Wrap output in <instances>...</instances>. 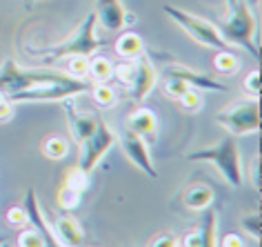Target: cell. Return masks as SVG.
Masks as SVG:
<instances>
[{
	"label": "cell",
	"instance_id": "cell-25",
	"mask_svg": "<svg viewBox=\"0 0 262 247\" xmlns=\"http://www.w3.org/2000/svg\"><path fill=\"white\" fill-rule=\"evenodd\" d=\"M178 102H180V107L185 109V112H200L202 109V105H205V100H202V94H200V89H195V87H191L189 92H185L178 98Z\"/></svg>",
	"mask_w": 262,
	"mask_h": 247
},
{
	"label": "cell",
	"instance_id": "cell-7",
	"mask_svg": "<svg viewBox=\"0 0 262 247\" xmlns=\"http://www.w3.org/2000/svg\"><path fill=\"white\" fill-rule=\"evenodd\" d=\"M116 145V134L111 129L104 118L98 116V125H96V132L89 136L87 140L80 142V160H78V170L84 172V174H91L98 167V162L102 160V156L109 152L111 147Z\"/></svg>",
	"mask_w": 262,
	"mask_h": 247
},
{
	"label": "cell",
	"instance_id": "cell-30",
	"mask_svg": "<svg viewBox=\"0 0 262 247\" xmlns=\"http://www.w3.org/2000/svg\"><path fill=\"white\" fill-rule=\"evenodd\" d=\"M18 247H45V240L38 230H25L18 236Z\"/></svg>",
	"mask_w": 262,
	"mask_h": 247
},
{
	"label": "cell",
	"instance_id": "cell-33",
	"mask_svg": "<svg viewBox=\"0 0 262 247\" xmlns=\"http://www.w3.org/2000/svg\"><path fill=\"white\" fill-rule=\"evenodd\" d=\"M151 247H180V240H178V236H173V234H160L151 243Z\"/></svg>",
	"mask_w": 262,
	"mask_h": 247
},
{
	"label": "cell",
	"instance_id": "cell-17",
	"mask_svg": "<svg viewBox=\"0 0 262 247\" xmlns=\"http://www.w3.org/2000/svg\"><path fill=\"white\" fill-rule=\"evenodd\" d=\"M215 198V194L211 187L207 185H193L191 190L185 194V205L189 207L191 212H202V210H209Z\"/></svg>",
	"mask_w": 262,
	"mask_h": 247
},
{
	"label": "cell",
	"instance_id": "cell-8",
	"mask_svg": "<svg viewBox=\"0 0 262 247\" xmlns=\"http://www.w3.org/2000/svg\"><path fill=\"white\" fill-rule=\"evenodd\" d=\"M120 145L124 149V154H127V158L134 162L138 170L145 172L149 178H158V170H156V165L151 162L149 145H147V140L142 138V136L131 132V129H124L122 136H120Z\"/></svg>",
	"mask_w": 262,
	"mask_h": 247
},
{
	"label": "cell",
	"instance_id": "cell-4",
	"mask_svg": "<svg viewBox=\"0 0 262 247\" xmlns=\"http://www.w3.org/2000/svg\"><path fill=\"white\" fill-rule=\"evenodd\" d=\"M187 160L209 162V165H213L215 170L222 174V178L231 187H242V160H240V152H238V142H235L231 134L225 136L218 145L187 154Z\"/></svg>",
	"mask_w": 262,
	"mask_h": 247
},
{
	"label": "cell",
	"instance_id": "cell-1",
	"mask_svg": "<svg viewBox=\"0 0 262 247\" xmlns=\"http://www.w3.org/2000/svg\"><path fill=\"white\" fill-rule=\"evenodd\" d=\"M231 7V16L225 23L215 25L225 43L238 45V47L247 49L255 60H260V43H258V20L253 16V9L247 0H229Z\"/></svg>",
	"mask_w": 262,
	"mask_h": 247
},
{
	"label": "cell",
	"instance_id": "cell-24",
	"mask_svg": "<svg viewBox=\"0 0 262 247\" xmlns=\"http://www.w3.org/2000/svg\"><path fill=\"white\" fill-rule=\"evenodd\" d=\"M80 196H82L80 192H76V190H71V187L62 185L60 190H58L56 200H58V205H60L64 212H71V210H76V207L80 205Z\"/></svg>",
	"mask_w": 262,
	"mask_h": 247
},
{
	"label": "cell",
	"instance_id": "cell-16",
	"mask_svg": "<svg viewBox=\"0 0 262 247\" xmlns=\"http://www.w3.org/2000/svg\"><path fill=\"white\" fill-rule=\"evenodd\" d=\"M116 54L122 58V60H136L138 56L145 54V40L142 36H138L136 31H124V34L116 40Z\"/></svg>",
	"mask_w": 262,
	"mask_h": 247
},
{
	"label": "cell",
	"instance_id": "cell-36",
	"mask_svg": "<svg viewBox=\"0 0 262 247\" xmlns=\"http://www.w3.org/2000/svg\"><path fill=\"white\" fill-rule=\"evenodd\" d=\"M5 243H7V236H0V247H3Z\"/></svg>",
	"mask_w": 262,
	"mask_h": 247
},
{
	"label": "cell",
	"instance_id": "cell-23",
	"mask_svg": "<svg viewBox=\"0 0 262 247\" xmlns=\"http://www.w3.org/2000/svg\"><path fill=\"white\" fill-rule=\"evenodd\" d=\"M134 76H136V60H122L120 58V63L114 65V74H111V78H116L120 85L131 87Z\"/></svg>",
	"mask_w": 262,
	"mask_h": 247
},
{
	"label": "cell",
	"instance_id": "cell-29",
	"mask_svg": "<svg viewBox=\"0 0 262 247\" xmlns=\"http://www.w3.org/2000/svg\"><path fill=\"white\" fill-rule=\"evenodd\" d=\"M242 227H245V232L251 234L253 240H260L262 236V214H251V216H245L242 218Z\"/></svg>",
	"mask_w": 262,
	"mask_h": 247
},
{
	"label": "cell",
	"instance_id": "cell-10",
	"mask_svg": "<svg viewBox=\"0 0 262 247\" xmlns=\"http://www.w3.org/2000/svg\"><path fill=\"white\" fill-rule=\"evenodd\" d=\"M162 76L165 78H182V80H187L189 85L200 89V92L202 89H211V92H229V87L218 83L215 78H209L207 74H202V71L185 67V65H180V63H171L165 71H162Z\"/></svg>",
	"mask_w": 262,
	"mask_h": 247
},
{
	"label": "cell",
	"instance_id": "cell-11",
	"mask_svg": "<svg viewBox=\"0 0 262 247\" xmlns=\"http://www.w3.org/2000/svg\"><path fill=\"white\" fill-rule=\"evenodd\" d=\"M25 212H27V220L31 225H34V230L40 232V236L45 240V247H62L58 243V238L54 236V230H51L49 220L45 218V214L40 210V205H38V196L34 190H27V196H25Z\"/></svg>",
	"mask_w": 262,
	"mask_h": 247
},
{
	"label": "cell",
	"instance_id": "cell-22",
	"mask_svg": "<svg viewBox=\"0 0 262 247\" xmlns=\"http://www.w3.org/2000/svg\"><path fill=\"white\" fill-rule=\"evenodd\" d=\"M91 98H94V102L98 107H114L118 96H116V89L109 85V83H96V85H91Z\"/></svg>",
	"mask_w": 262,
	"mask_h": 247
},
{
	"label": "cell",
	"instance_id": "cell-15",
	"mask_svg": "<svg viewBox=\"0 0 262 247\" xmlns=\"http://www.w3.org/2000/svg\"><path fill=\"white\" fill-rule=\"evenodd\" d=\"M67 118H69V129L74 134V138L78 142L87 140L91 134L96 132V125H98V116H91V114H78L74 107L67 105Z\"/></svg>",
	"mask_w": 262,
	"mask_h": 247
},
{
	"label": "cell",
	"instance_id": "cell-3",
	"mask_svg": "<svg viewBox=\"0 0 262 247\" xmlns=\"http://www.w3.org/2000/svg\"><path fill=\"white\" fill-rule=\"evenodd\" d=\"M96 11H89L82 18L80 27L76 29V34L67 38V40L58 43V45H49V47H38V49H29L31 54L38 56H49L58 60V58H71V56H94L98 49L104 47V40L96 36Z\"/></svg>",
	"mask_w": 262,
	"mask_h": 247
},
{
	"label": "cell",
	"instance_id": "cell-9",
	"mask_svg": "<svg viewBox=\"0 0 262 247\" xmlns=\"http://www.w3.org/2000/svg\"><path fill=\"white\" fill-rule=\"evenodd\" d=\"M156 83H158V69L154 67L151 58L147 54H142L136 58V76L134 83L129 87V98L136 102H142L149 98V94L154 92Z\"/></svg>",
	"mask_w": 262,
	"mask_h": 247
},
{
	"label": "cell",
	"instance_id": "cell-27",
	"mask_svg": "<svg viewBox=\"0 0 262 247\" xmlns=\"http://www.w3.org/2000/svg\"><path fill=\"white\" fill-rule=\"evenodd\" d=\"M64 185L82 194L89 187V174H84V172L78 170V167H74V170L67 174V183H64Z\"/></svg>",
	"mask_w": 262,
	"mask_h": 247
},
{
	"label": "cell",
	"instance_id": "cell-31",
	"mask_svg": "<svg viewBox=\"0 0 262 247\" xmlns=\"http://www.w3.org/2000/svg\"><path fill=\"white\" fill-rule=\"evenodd\" d=\"M5 216H7V223H9L11 227H25V225L29 223V220H27V212H25L23 205H20V207H18V205L9 207Z\"/></svg>",
	"mask_w": 262,
	"mask_h": 247
},
{
	"label": "cell",
	"instance_id": "cell-35",
	"mask_svg": "<svg viewBox=\"0 0 262 247\" xmlns=\"http://www.w3.org/2000/svg\"><path fill=\"white\" fill-rule=\"evenodd\" d=\"M180 247H202V236H200V230H193L185 234V238L180 240Z\"/></svg>",
	"mask_w": 262,
	"mask_h": 247
},
{
	"label": "cell",
	"instance_id": "cell-26",
	"mask_svg": "<svg viewBox=\"0 0 262 247\" xmlns=\"http://www.w3.org/2000/svg\"><path fill=\"white\" fill-rule=\"evenodd\" d=\"M69 76L78 80H87L89 76V58L87 56H71L69 58Z\"/></svg>",
	"mask_w": 262,
	"mask_h": 247
},
{
	"label": "cell",
	"instance_id": "cell-37",
	"mask_svg": "<svg viewBox=\"0 0 262 247\" xmlns=\"http://www.w3.org/2000/svg\"><path fill=\"white\" fill-rule=\"evenodd\" d=\"M29 3H34V0H29Z\"/></svg>",
	"mask_w": 262,
	"mask_h": 247
},
{
	"label": "cell",
	"instance_id": "cell-18",
	"mask_svg": "<svg viewBox=\"0 0 262 247\" xmlns=\"http://www.w3.org/2000/svg\"><path fill=\"white\" fill-rule=\"evenodd\" d=\"M213 67L222 76H233L240 69V58L235 56V51H231V47L218 49V54L213 56Z\"/></svg>",
	"mask_w": 262,
	"mask_h": 247
},
{
	"label": "cell",
	"instance_id": "cell-13",
	"mask_svg": "<svg viewBox=\"0 0 262 247\" xmlns=\"http://www.w3.org/2000/svg\"><path fill=\"white\" fill-rule=\"evenodd\" d=\"M96 23L107 31H120L127 25V9L120 0H96Z\"/></svg>",
	"mask_w": 262,
	"mask_h": 247
},
{
	"label": "cell",
	"instance_id": "cell-12",
	"mask_svg": "<svg viewBox=\"0 0 262 247\" xmlns=\"http://www.w3.org/2000/svg\"><path fill=\"white\" fill-rule=\"evenodd\" d=\"M51 230L56 234L54 236L58 238V243L62 247H84L87 245V234L82 232L80 223L71 216H56L49 220Z\"/></svg>",
	"mask_w": 262,
	"mask_h": 247
},
{
	"label": "cell",
	"instance_id": "cell-19",
	"mask_svg": "<svg viewBox=\"0 0 262 247\" xmlns=\"http://www.w3.org/2000/svg\"><path fill=\"white\" fill-rule=\"evenodd\" d=\"M111 74H114V63L104 56L89 58V76L94 83H109Z\"/></svg>",
	"mask_w": 262,
	"mask_h": 247
},
{
	"label": "cell",
	"instance_id": "cell-28",
	"mask_svg": "<svg viewBox=\"0 0 262 247\" xmlns=\"http://www.w3.org/2000/svg\"><path fill=\"white\" fill-rule=\"evenodd\" d=\"M189 89H191V85H189L187 80H182V78H167V83H165V92L169 98H173V100H178Z\"/></svg>",
	"mask_w": 262,
	"mask_h": 247
},
{
	"label": "cell",
	"instance_id": "cell-32",
	"mask_svg": "<svg viewBox=\"0 0 262 247\" xmlns=\"http://www.w3.org/2000/svg\"><path fill=\"white\" fill-rule=\"evenodd\" d=\"M245 89H247V94H251V98H255V100L260 98V71L258 69H253L251 74L245 78Z\"/></svg>",
	"mask_w": 262,
	"mask_h": 247
},
{
	"label": "cell",
	"instance_id": "cell-5",
	"mask_svg": "<svg viewBox=\"0 0 262 247\" xmlns=\"http://www.w3.org/2000/svg\"><path fill=\"white\" fill-rule=\"evenodd\" d=\"M162 11H165V14L171 18L178 27L185 29L195 43L205 45V47H209V49H215V51L229 47V45L225 43V38L220 36L218 27L211 25V23H207L205 18L195 16V14H191V11H187V9L173 7V5H165V9Z\"/></svg>",
	"mask_w": 262,
	"mask_h": 247
},
{
	"label": "cell",
	"instance_id": "cell-14",
	"mask_svg": "<svg viewBox=\"0 0 262 247\" xmlns=\"http://www.w3.org/2000/svg\"><path fill=\"white\" fill-rule=\"evenodd\" d=\"M127 129L136 132L138 136H142V138H156V132H158V116L147 107H138L136 112L129 114Z\"/></svg>",
	"mask_w": 262,
	"mask_h": 247
},
{
	"label": "cell",
	"instance_id": "cell-2",
	"mask_svg": "<svg viewBox=\"0 0 262 247\" xmlns=\"http://www.w3.org/2000/svg\"><path fill=\"white\" fill-rule=\"evenodd\" d=\"M67 78L69 74H62V71L56 69H25L14 58H7L0 67V94L9 98L18 92H27V89L42 85H54V83L67 80Z\"/></svg>",
	"mask_w": 262,
	"mask_h": 247
},
{
	"label": "cell",
	"instance_id": "cell-34",
	"mask_svg": "<svg viewBox=\"0 0 262 247\" xmlns=\"http://www.w3.org/2000/svg\"><path fill=\"white\" fill-rule=\"evenodd\" d=\"M220 247H247V243L240 234H225L220 238Z\"/></svg>",
	"mask_w": 262,
	"mask_h": 247
},
{
	"label": "cell",
	"instance_id": "cell-21",
	"mask_svg": "<svg viewBox=\"0 0 262 247\" xmlns=\"http://www.w3.org/2000/svg\"><path fill=\"white\" fill-rule=\"evenodd\" d=\"M42 154L47 156L49 160H64L69 154V142L60 138V136H49L42 142Z\"/></svg>",
	"mask_w": 262,
	"mask_h": 247
},
{
	"label": "cell",
	"instance_id": "cell-20",
	"mask_svg": "<svg viewBox=\"0 0 262 247\" xmlns=\"http://www.w3.org/2000/svg\"><path fill=\"white\" fill-rule=\"evenodd\" d=\"M218 214L215 212H207L200 225V236H202V247H218Z\"/></svg>",
	"mask_w": 262,
	"mask_h": 247
},
{
	"label": "cell",
	"instance_id": "cell-6",
	"mask_svg": "<svg viewBox=\"0 0 262 247\" xmlns=\"http://www.w3.org/2000/svg\"><path fill=\"white\" fill-rule=\"evenodd\" d=\"M215 122L222 125L231 136H247V134H258L260 132V102L251 100H240L229 105L227 109L215 116Z\"/></svg>",
	"mask_w": 262,
	"mask_h": 247
}]
</instances>
